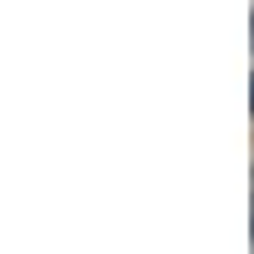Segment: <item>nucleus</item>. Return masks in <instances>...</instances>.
I'll list each match as a JSON object with an SVG mask.
<instances>
[{
	"label": "nucleus",
	"instance_id": "obj_1",
	"mask_svg": "<svg viewBox=\"0 0 254 254\" xmlns=\"http://www.w3.org/2000/svg\"><path fill=\"white\" fill-rule=\"evenodd\" d=\"M249 107H254V76H249Z\"/></svg>",
	"mask_w": 254,
	"mask_h": 254
}]
</instances>
